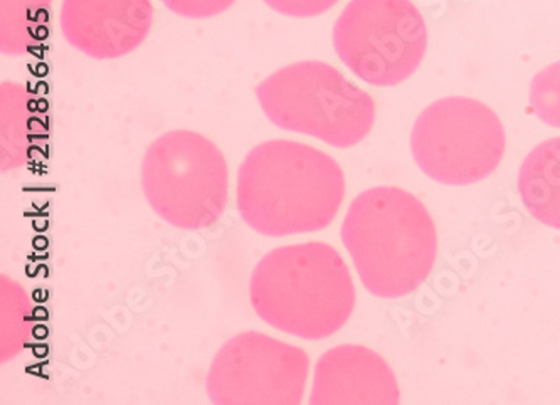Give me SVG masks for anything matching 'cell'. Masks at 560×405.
Returning a JSON list of instances; mask_svg holds the SVG:
<instances>
[{
	"instance_id": "cell-1",
	"label": "cell",
	"mask_w": 560,
	"mask_h": 405,
	"mask_svg": "<svg viewBox=\"0 0 560 405\" xmlns=\"http://www.w3.org/2000/svg\"><path fill=\"white\" fill-rule=\"evenodd\" d=\"M346 176L334 157L295 140H268L244 157L236 204L249 229L268 238L317 233L334 223Z\"/></svg>"
},
{
	"instance_id": "cell-2",
	"label": "cell",
	"mask_w": 560,
	"mask_h": 405,
	"mask_svg": "<svg viewBox=\"0 0 560 405\" xmlns=\"http://www.w3.org/2000/svg\"><path fill=\"white\" fill-rule=\"evenodd\" d=\"M249 300L266 325L315 342L347 325L357 295L340 252L310 241L268 252L253 271Z\"/></svg>"
},
{
	"instance_id": "cell-3",
	"label": "cell",
	"mask_w": 560,
	"mask_h": 405,
	"mask_svg": "<svg viewBox=\"0 0 560 405\" xmlns=\"http://www.w3.org/2000/svg\"><path fill=\"white\" fill-rule=\"evenodd\" d=\"M340 236L362 285L378 298L411 295L436 263L433 217L421 201L397 187H375L357 195Z\"/></svg>"
},
{
	"instance_id": "cell-4",
	"label": "cell",
	"mask_w": 560,
	"mask_h": 405,
	"mask_svg": "<svg viewBox=\"0 0 560 405\" xmlns=\"http://www.w3.org/2000/svg\"><path fill=\"white\" fill-rule=\"evenodd\" d=\"M256 98L281 130L335 148L357 145L374 127V98L328 62L288 64L258 84Z\"/></svg>"
},
{
	"instance_id": "cell-5",
	"label": "cell",
	"mask_w": 560,
	"mask_h": 405,
	"mask_svg": "<svg viewBox=\"0 0 560 405\" xmlns=\"http://www.w3.org/2000/svg\"><path fill=\"white\" fill-rule=\"evenodd\" d=\"M142 189L152 211L171 226L205 230L218 224L230 202V168L211 140L172 130L147 148Z\"/></svg>"
},
{
	"instance_id": "cell-6",
	"label": "cell",
	"mask_w": 560,
	"mask_h": 405,
	"mask_svg": "<svg viewBox=\"0 0 560 405\" xmlns=\"http://www.w3.org/2000/svg\"><path fill=\"white\" fill-rule=\"evenodd\" d=\"M502 121L490 106L452 96L428 106L411 133L416 164L444 186H468L495 172L505 155Z\"/></svg>"
},
{
	"instance_id": "cell-7",
	"label": "cell",
	"mask_w": 560,
	"mask_h": 405,
	"mask_svg": "<svg viewBox=\"0 0 560 405\" xmlns=\"http://www.w3.org/2000/svg\"><path fill=\"white\" fill-rule=\"evenodd\" d=\"M331 39L353 74L389 88L418 70L428 49V27L411 0H350L335 21Z\"/></svg>"
},
{
	"instance_id": "cell-8",
	"label": "cell",
	"mask_w": 560,
	"mask_h": 405,
	"mask_svg": "<svg viewBox=\"0 0 560 405\" xmlns=\"http://www.w3.org/2000/svg\"><path fill=\"white\" fill-rule=\"evenodd\" d=\"M303 348L261 332H243L219 348L206 379L215 405H299L308 382Z\"/></svg>"
},
{
	"instance_id": "cell-9",
	"label": "cell",
	"mask_w": 560,
	"mask_h": 405,
	"mask_svg": "<svg viewBox=\"0 0 560 405\" xmlns=\"http://www.w3.org/2000/svg\"><path fill=\"white\" fill-rule=\"evenodd\" d=\"M155 21L152 0H62L65 39L83 55L117 59L139 49Z\"/></svg>"
},
{
	"instance_id": "cell-10",
	"label": "cell",
	"mask_w": 560,
	"mask_h": 405,
	"mask_svg": "<svg viewBox=\"0 0 560 405\" xmlns=\"http://www.w3.org/2000/svg\"><path fill=\"white\" fill-rule=\"evenodd\" d=\"M399 383L389 364L362 345L325 352L313 376L312 405H396Z\"/></svg>"
},
{
	"instance_id": "cell-11",
	"label": "cell",
	"mask_w": 560,
	"mask_h": 405,
	"mask_svg": "<svg viewBox=\"0 0 560 405\" xmlns=\"http://www.w3.org/2000/svg\"><path fill=\"white\" fill-rule=\"evenodd\" d=\"M518 194L532 217L560 230V136L527 155L518 172Z\"/></svg>"
},
{
	"instance_id": "cell-12",
	"label": "cell",
	"mask_w": 560,
	"mask_h": 405,
	"mask_svg": "<svg viewBox=\"0 0 560 405\" xmlns=\"http://www.w3.org/2000/svg\"><path fill=\"white\" fill-rule=\"evenodd\" d=\"M52 0H0V49L8 56L26 55L48 23Z\"/></svg>"
},
{
	"instance_id": "cell-13",
	"label": "cell",
	"mask_w": 560,
	"mask_h": 405,
	"mask_svg": "<svg viewBox=\"0 0 560 405\" xmlns=\"http://www.w3.org/2000/svg\"><path fill=\"white\" fill-rule=\"evenodd\" d=\"M2 301V330H0V352L2 361L11 360L22 350L30 338V296L14 279L2 276L0 283Z\"/></svg>"
},
{
	"instance_id": "cell-14",
	"label": "cell",
	"mask_w": 560,
	"mask_h": 405,
	"mask_svg": "<svg viewBox=\"0 0 560 405\" xmlns=\"http://www.w3.org/2000/svg\"><path fill=\"white\" fill-rule=\"evenodd\" d=\"M0 114H2V168L21 165L27 130L26 93L14 81L0 86Z\"/></svg>"
},
{
	"instance_id": "cell-15",
	"label": "cell",
	"mask_w": 560,
	"mask_h": 405,
	"mask_svg": "<svg viewBox=\"0 0 560 405\" xmlns=\"http://www.w3.org/2000/svg\"><path fill=\"white\" fill-rule=\"evenodd\" d=\"M530 103L544 123L560 128V61L553 62L532 80Z\"/></svg>"
},
{
	"instance_id": "cell-16",
	"label": "cell",
	"mask_w": 560,
	"mask_h": 405,
	"mask_svg": "<svg viewBox=\"0 0 560 405\" xmlns=\"http://www.w3.org/2000/svg\"><path fill=\"white\" fill-rule=\"evenodd\" d=\"M175 15L187 19H208L226 12L236 0H161Z\"/></svg>"
},
{
	"instance_id": "cell-17",
	"label": "cell",
	"mask_w": 560,
	"mask_h": 405,
	"mask_svg": "<svg viewBox=\"0 0 560 405\" xmlns=\"http://www.w3.org/2000/svg\"><path fill=\"white\" fill-rule=\"evenodd\" d=\"M273 11L288 17H317L330 11L339 0H262Z\"/></svg>"
}]
</instances>
